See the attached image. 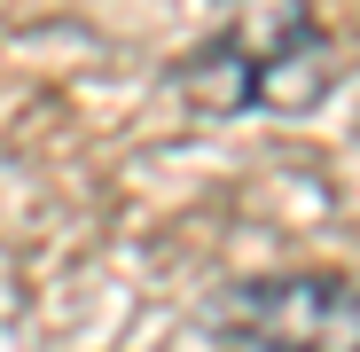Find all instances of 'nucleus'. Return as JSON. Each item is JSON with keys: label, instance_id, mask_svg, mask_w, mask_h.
Returning a JSON list of instances; mask_svg holds the SVG:
<instances>
[{"label": "nucleus", "instance_id": "nucleus-1", "mask_svg": "<svg viewBox=\"0 0 360 352\" xmlns=\"http://www.w3.org/2000/svg\"><path fill=\"white\" fill-rule=\"evenodd\" d=\"M337 63H345V55L321 32V16L266 0V8L227 16L212 39H196L188 55H180L172 86H180V102L204 110V117H243V110L297 117V110L329 102Z\"/></svg>", "mask_w": 360, "mask_h": 352}, {"label": "nucleus", "instance_id": "nucleus-2", "mask_svg": "<svg viewBox=\"0 0 360 352\" xmlns=\"http://www.w3.org/2000/svg\"><path fill=\"white\" fill-rule=\"evenodd\" d=\"M212 313L243 352H360V274H251L219 289Z\"/></svg>", "mask_w": 360, "mask_h": 352}]
</instances>
